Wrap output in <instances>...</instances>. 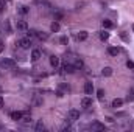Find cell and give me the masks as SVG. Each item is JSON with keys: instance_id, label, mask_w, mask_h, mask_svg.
Instances as JSON below:
<instances>
[{"instance_id": "1", "label": "cell", "mask_w": 134, "mask_h": 132, "mask_svg": "<svg viewBox=\"0 0 134 132\" xmlns=\"http://www.w3.org/2000/svg\"><path fill=\"white\" fill-rule=\"evenodd\" d=\"M0 67H2V68H14V67H16V62H14L13 59H8V58H6V59H2V61H0Z\"/></svg>"}, {"instance_id": "2", "label": "cell", "mask_w": 134, "mask_h": 132, "mask_svg": "<svg viewBox=\"0 0 134 132\" xmlns=\"http://www.w3.org/2000/svg\"><path fill=\"white\" fill-rule=\"evenodd\" d=\"M67 118H69L70 121H75V120L80 118V112H78L76 109H70V110L67 112Z\"/></svg>"}, {"instance_id": "3", "label": "cell", "mask_w": 134, "mask_h": 132, "mask_svg": "<svg viewBox=\"0 0 134 132\" xmlns=\"http://www.w3.org/2000/svg\"><path fill=\"white\" fill-rule=\"evenodd\" d=\"M30 45H31V39H30V37H25V39H20V40H19V47H20L22 50L30 48Z\"/></svg>"}, {"instance_id": "4", "label": "cell", "mask_w": 134, "mask_h": 132, "mask_svg": "<svg viewBox=\"0 0 134 132\" xmlns=\"http://www.w3.org/2000/svg\"><path fill=\"white\" fill-rule=\"evenodd\" d=\"M16 28H17L19 31H27V30H28V23H27L25 20H17Z\"/></svg>"}, {"instance_id": "5", "label": "cell", "mask_w": 134, "mask_h": 132, "mask_svg": "<svg viewBox=\"0 0 134 132\" xmlns=\"http://www.w3.org/2000/svg\"><path fill=\"white\" fill-rule=\"evenodd\" d=\"M9 117H11V120H14V121H20V120H22V117H24V113H22V112H19V110H14V112H11V113H9Z\"/></svg>"}, {"instance_id": "6", "label": "cell", "mask_w": 134, "mask_h": 132, "mask_svg": "<svg viewBox=\"0 0 134 132\" xmlns=\"http://www.w3.org/2000/svg\"><path fill=\"white\" fill-rule=\"evenodd\" d=\"M84 93L86 95H92L94 93V84L92 82H84Z\"/></svg>"}, {"instance_id": "7", "label": "cell", "mask_w": 134, "mask_h": 132, "mask_svg": "<svg viewBox=\"0 0 134 132\" xmlns=\"http://www.w3.org/2000/svg\"><path fill=\"white\" fill-rule=\"evenodd\" d=\"M92 106V99L89 98V97H84V98H81V107H84V109H89Z\"/></svg>"}, {"instance_id": "8", "label": "cell", "mask_w": 134, "mask_h": 132, "mask_svg": "<svg viewBox=\"0 0 134 132\" xmlns=\"http://www.w3.org/2000/svg\"><path fill=\"white\" fill-rule=\"evenodd\" d=\"M111 106H112L114 109H119V107L123 106V99L122 98H114L112 99V103H111Z\"/></svg>"}, {"instance_id": "9", "label": "cell", "mask_w": 134, "mask_h": 132, "mask_svg": "<svg viewBox=\"0 0 134 132\" xmlns=\"http://www.w3.org/2000/svg\"><path fill=\"white\" fill-rule=\"evenodd\" d=\"M63 71H64V73H73V71H75V65H72V64H64V65H63Z\"/></svg>"}, {"instance_id": "10", "label": "cell", "mask_w": 134, "mask_h": 132, "mask_svg": "<svg viewBox=\"0 0 134 132\" xmlns=\"http://www.w3.org/2000/svg\"><path fill=\"white\" fill-rule=\"evenodd\" d=\"M108 53H109L111 56H117V55L120 53V48H119V47H109V48H108Z\"/></svg>"}, {"instance_id": "11", "label": "cell", "mask_w": 134, "mask_h": 132, "mask_svg": "<svg viewBox=\"0 0 134 132\" xmlns=\"http://www.w3.org/2000/svg\"><path fill=\"white\" fill-rule=\"evenodd\" d=\"M87 36H89L87 31H80V33L76 34V39H78L80 42H83V40H86V39H87Z\"/></svg>"}, {"instance_id": "12", "label": "cell", "mask_w": 134, "mask_h": 132, "mask_svg": "<svg viewBox=\"0 0 134 132\" xmlns=\"http://www.w3.org/2000/svg\"><path fill=\"white\" fill-rule=\"evenodd\" d=\"M41 59V50H33L31 51V61H39Z\"/></svg>"}, {"instance_id": "13", "label": "cell", "mask_w": 134, "mask_h": 132, "mask_svg": "<svg viewBox=\"0 0 134 132\" xmlns=\"http://www.w3.org/2000/svg\"><path fill=\"white\" fill-rule=\"evenodd\" d=\"M50 65L56 68V67L59 65V58L58 56H50Z\"/></svg>"}, {"instance_id": "14", "label": "cell", "mask_w": 134, "mask_h": 132, "mask_svg": "<svg viewBox=\"0 0 134 132\" xmlns=\"http://www.w3.org/2000/svg\"><path fill=\"white\" fill-rule=\"evenodd\" d=\"M34 129H36V132H42V131H45V124H44L42 121H37V123H36V128H34Z\"/></svg>"}, {"instance_id": "15", "label": "cell", "mask_w": 134, "mask_h": 132, "mask_svg": "<svg viewBox=\"0 0 134 132\" xmlns=\"http://www.w3.org/2000/svg\"><path fill=\"white\" fill-rule=\"evenodd\" d=\"M101 25H103V28H104V30H108V28H112V22H111L109 19H104V20L101 22Z\"/></svg>"}, {"instance_id": "16", "label": "cell", "mask_w": 134, "mask_h": 132, "mask_svg": "<svg viewBox=\"0 0 134 132\" xmlns=\"http://www.w3.org/2000/svg\"><path fill=\"white\" fill-rule=\"evenodd\" d=\"M50 30H52L53 33H58V31L61 30V27H59V23H58V22H53V23L50 25Z\"/></svg>"}, {"instance_id": "17", "label": "cell", "mask_w": 134, "mask_h": 132, "mask_svg": "<svg viewBox=\"0 0 134 132\" xmlns=\"http://www.w3.org/2000/svg\"><path fill=\"white\" fill-rule=\"evenodd\" d=\"M101 75H103V76H111V75H112V68H111V67H104V68L101 70Z\"/></svg>"}, {"instance_id": "18", "label": "cell", "mask_w": 134, "mask_h": 132, "mask_svg": "<svg viewBox=\"0 0 134 132\" xmlns=\"http://www.w3.org/2000/svg\"><path fill=\"white\" fill-rule=\"evenodd\" d=\"M100 39L104 42V40H108L109 39V33L106 31V30H103V31H100Z\"/></svg>"}, {"instance_id": "19", "label": "cell", "mask_w": 134, "mask_h": 132, "mask_svg": "<svg viewBox=\"0 0 134 132\" xmlns=\"http://www.w3.org/2000/svg\"><path fill=\"white\" fill-rule=\"evenodd\" d=\"M20 123H22V124H25V126H27V124H30V123H31V118H30V117H28V115H27V117H25V115H24V117H22V120H20Z\"/></svg>"}, {"instance_id": "20", "label": "cell", "mask_w": 134, "mask_h": 132, "mask_svg": "<svg viewBox=\"0 0 134 132\" xmlns=\"http://www.w3.org/2000/svg\"><path fill=\"white\" fill-rule=\"evenodd\" d=\"M92 129H95V131H104V126L100 124V123H94L92 124Z\"/></svg>"}, {"instance_id": "21", "label": "cell", "mask_w": 134, "mask_h": 132, "mask_svg": "<svg viewBox=\"0 0 134 132\" xmlns=\"http://www.w3.org/2000/svg\"><path fill=\"white\" fill-rule=\"evenodd\" d=\"M28 6H25V5H22V6H19V13L20 14H28Z\"/></svg>"}, {"instance_id": "22", "label": "cell", "mask_w": 134, "mask_h": 132, "mask_svg": "<svg viewBox=\"0 0 134 132\" xmlns=\"http://www.w3.org/2000/svg\"><path fill=\"white\" fill-rule=\"evenodd\" d=\"M36 37H39L41 40H47V39H48V34L41 33V31H37V36H36Z\"/></svg>"}, {"instance_id": "23", "label": "cell", "mask_w": 134, "mask_h": 132, "mask_svg": "<svg viewBox=\"0 0 134 132\" xmlns=\"http://www.w3.org/2000/svg\"><path fill=\"white\" fill-rule=\"evenodd\" d=\"M97 97H98V99L104 98V90H103V89H98V90H97Z\"/></svg>"}, {"instance_id": "24", "label": "cell", "mask_w": 134, "mask_h": 132, "mask_svg": "<svg viewBox=\"0 0 134 132\" xmlns=\"http://www.w3.org/2000/svg\"><path fill=\"white\" fill-rule=\"evenodd\" d=\"M36 36H37V31H36V30H30V31H28V37H30V39H31V37H36Z\"/></svg>"}, {"instance_id": "25", "label": "cell", "mask_w": 134, "mask_h": 132, "mask_svg": "<svg viewBox=\"0 0 134 132\" xmlns=\"http://www.w3.org/2000/svg\"><path fill=\"white\" fill-rule=\"evenodd\" d=\"M75 67H76V68H81V67H83V61H81V59H76V61H75Z\"/></svg>"}, {"instance_id": "26", "label": "cell", "mask_w": 134, "mask_h": 132, "mask_svg": "<svg viewBox=\"0 0 134 132\" xmlns=\"http://www.w3.org/2000/svg\"><path fill=\"white\" fill-rule=\"evenodd\" d=\"M126 67H128V68H133V70H134V62H133V61H128V62H126Z\"/></svg>"}, {"instance_id": "27", "label": "cell", "mask_w": 134, "mask_h": 132, "mask_svg": "<svg viewBox=\"0 0 134 132\" xmlns=\"http://www.w3.org/2000/svg\"><path fill=\"white\" fill-rule=\"evenodd\" d=\"M67 42H69V39H67L66 36H63L61 37V44H67Z\"/></svg>"}, {"instance_id": "28", "label": "cell", "mask_w": 134, "mask_h": 132, "mask_svg": "<svg viewBox=\"0 0 134 132\" xmlns=\"http://www.w3.org/2000/svg\"><path fill=\"white\" fill-rule=\"evenodd\" d=\"M128 99H134V87H133V90H131V93L128 95Z\"/></svg>"}, {"instance_id": "29", "label": "cell", "mask_w": 134, "mask_h": 132, "mask_svg": "<svg viewBox=\"0 0 134 132\" xmlns=\"http://www.w3.org/2000/svg\"><path fill=\"white\" fill-rule=\"evenodd\" d=\"M3 50H5V44H3V42H2V40H0V53H2V51H3Z\"/></svg>"}, {"instance_id": "30", "label": "cell", "mask_w": 134, "mask_h": 132, "mask_svg": "<svg viewBox=\"0 0 134 132\" xmlns=\"http://www.w3.org/2000/svg\"><path fill=\"white\" fill-rule=\"evenodd\" d=\"M120 37H122L123 40H128V37H126V34H125V33H120Z\"/></svg>"}, {"instance_id": "31", "label": "cell", "mask_w": 134, "mask_h": 132, "mask_svg": "<svg viewBox=\"0 0 134 132\" xmlns=\"http://www.w3.org/2000/svg\"><path fill=\"white\" fill-rule=\"evenodd\" d=\"M55 17L59 20V19H63V14H61V13H56V16H55Z\"/></svg>"}, {"instance_id": "32", "label": "cell", "mask_w": 134, "mask_h": 132, "mask_svg": "<svg viewBox=\"0 0 134 132\" xmlns=\"http://www.w3.org/2000/svg\"><path fill=\"white\" fill-rule=\"evenodd\" d=\"M3 106H5V101H3V98H2V97H0V109H2Z\"/></svg>"}, {"instance_id": "33", "label": "cell", "mask_w": 134, "mask_h": 132, "mask_svg": "<svg viewBox=\"0 0 134 132\" xmlns=\"http://www.w3.org/2000/svg\"><path fill=\"white\" fill-rule=\"evenodd\" d=\"M5 28H6V31H9V23L8 22H5Z\"/></svg>"}, {"instance_id": "34", "label": "cell", "mask_w": 134, "mask_h": 132, "mask_svg": "<svg viewBox=\"0 0 134 132\" xmlns=\"http://www.w3.org/2000/svg\"><path fill=\"white\" fill-rule=\"evenodd\" d=\"M2 11H3V5L0 3V13H2Z\"/></svg>"}, {"instance_id": "35", "label": "cell", "mask_w": 134, "mask_h": 132, "mask_svg": "<svg viewBox=\"0 0 134 132\" xmlns=\"http://www.w3.org/2000/svg\"><path fill=\"white\" fill-rule=\"evenodd\" d=\"M131 28H133V33H134V23H133V27H131Z\"/></svg>"}, {"instance_id": "36", "label": "cell", "mask_w": 134, "mask_h": 132, "mask_svg": "<svg viewBox=\"0 0 134 132\" xmlns=\"http://www.w3.org/2000/svg\"><path fill=\"white\" fill-rule=\"evenodd\" d=\"M0 129H2V126H0Z\"/></svg>"}]
</instances>
